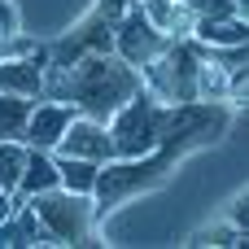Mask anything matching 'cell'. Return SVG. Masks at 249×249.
Wrapping results in <instances>:
<instances>
[{
    "label": "cell",
    "mask_w": 249,
    "mask_h": 249,
    "mask_svg": "<svg viewBox=\"0 0 249 249\" xmlns=\"http://www.w3.org/2000/svg\"><path fill=\"white\" fill-rule=\"evenodd\" d=\"M188 4H193L197 18H228V13H236V0H188Z\"/></svg>",
    "instance_id": "obj_18"
},
{
    "label": "cell",
    "mask_w": 249,
    "mask_h": 249,
    "mask_svg": "<svg viewBox=\"0 0 249 249\" xmlns=\"http://www.w3.org/2000/svg\"><path fill=\"white\" fill-rule=\"evenodd\" d=\"M26 206L35 210V219L44 223L53 245H92L88 232H92L96 197H83V193H70V188H48V193L26 197Z\"/></svg>",
    "instance_id": "obj_4"
},
{
    "label": "cell",
    "mask_w": 249,
    "mask_h": 249,
    "mask_svg": "<svg viewBox=\"0 0 249 249\" xmlns=\"http://www.w3.org/2000/svg\"><path fill=\"white\" fill-rule=\"evenodd\" d=\"M236 13H241V18H249V0H236Z\"/></svg>",
    "instance_id": "obj_22"
},
{
    "label": "cell",
    "mask_w": 249,
    "mask_h": 249,
    "mask_svg": "<svg viewBox=\"0 0 249 249\" xmlns=\"http://www.w3.org/2000/svg\"><path fill=\"white\" fill-rule=\"evenodd\" d=\"M26 153H31L26 140H0V184L9 193H18V179L26 171Z\"/></svg>",
    "instance_id": "obj_16"
},
{
    "label": "cell",
    "mask_w": 249,
    "mask_h": 249,
    "mask_svg": "<svg viewBox=\"0 0 249 249\" xmlns=\"http://www.w3.org/2000/svg\"><path fill=\"white\" fill-rule=\"evenodd\" d=\"M44 61L35 53L22 57H0V92H18V96H44Z\"/></svg>",
    "instance_id": "obj_8"
},
{
    "label": "cell",
    "mask_w": 249,
    "mask_h": 249,
    "mask_svg": "<svg viewBox=\"0 0 249 249\" xmlns=\"http://www.w3.org/2000/svg\"><path fill=\"white\" fill-rule=\"evenodd\" d=\"M236 241H245V232L228 219L223 228H206V232H197V245H236Z\"/></svg>",
    "instance_id": "obj_17"
},
{
    "label": "cell",
    "mask_w": 249,
    "mask_h": 249,
    "mask_svg": "<svg viewBox=\"0 0 249 249\" xmlns=\"http://www.w3.org/2000/svg\"><path fill=\"white\" fill-rule=\"evenodd\" d=\"M70 118H74V105L53 101V96H39V101H35V109H31V123H26V144H31V149H48V153H53V149L61 144V136H66Z\"/></svg>",
    "instance_id": "obj_7"
},
{
    "label": "cell",
    "mask_w": 249,
    "mask_h": 249,
    "mask_svg": "<svg viewBox=\"0 0 249 249\" xmlns=\"http://www.w3.org/2000/svg\"><path fill=\"white\" fill-rule=\"evenodd\" d=\"M109 26H114V53H118L127 66H136V70H144V66H149V61L171 44V39H166V35L144 18L140 0H131V4H127Z\"/></svg>",
    "instance_id": "obj_5"
},
{
    "label": "cell",
    "mask_w": 249,
    "mask_h": 249,
    "mask_svg": "<svg viewBox=\"0 0 249 249\" xmlns=\"http://www.w3.org/2000/svg\"><path fill=\"white\" fill-rule=\"evenodd\" d=\"M53 153H74V158H92V162H114V136H109V123L101 118H88V114H74L61 144Z\"/></svg>",
    "instance_id": "obj_6"
},
{
    "label": "cell",
    "mask_w": 249,
    "mask_h": 249,
    "mask_svg": "<svg viewBox=\"0 0 249 249\" xmlns=\"http://www.w3.org/2000/svg\"><path fill=\"white\" fill-rule=\"evenodd\" d=\"M13 210H18V193H0V223H4Z\"/></svg>",
    "instance_id": "obj_21"
},
{
    "label": "cell",
    "mask_w": 249,
    "mask_h": 249,
    "mask_svg": "<svg viewBox=\"0 0 249 249\" xmlns=\"http://www.w3.org/2000/svg\"><path fill=\"white\" fill-rule=\"evenodd\" d=\"M206 57V44L197 39H171L140 74H144V88L166 101V105H197V66Z\"/></svg>",
    "instance_id": "obj_3"
},
{
    "label": "cell",
    "mask_w": 249,
    "mask_h": 249,
    "mask_svg": "<svg viewBox=\"0 0 249 249\" xmlns=\"http://www.w3.org/2000/svg\"><path fill=\"white\" fill-rule=\"evenodd\" d=\"M144 18L166 35V39H193V26H197V13L188 0H140Z\"/></svg>",
    "instance_id": "obj_9"
},
{
    "label": "cell",
    "mask_w": 249,
    "mask_h": 249,
    "mask_svg": "<svg viewBox=\"0 0 249 249\" xmlns=\"http://www.w3.org/2000/svg\"><path fill=\"white\" fill-rule=\"evenodd\" d=\"M245 241H249V236H245Z\"/></svg>",
    "instance_id": "obj_24"
},
{
    "label": "cell",
    "mask_w": 249,
    "mask_h": 249,
    "mask_svg": "<svg viewBox=\"0 0 249 249\" xmlns=\"http://www.w3.org/2000/svg\"><path fill=\"white\" fill-rule=\"evenodd\" d=\"M175 105L158 101L149 88H140L114 118H109V136H114V158H153V149L175 136Z\"/></svg>",
    "instance_id": "obj_2"
},
{
    "label": "cell",
    "mask_w": 249,
    "mask_h": 249,
    "mask_svg": "<svg viewBox=\"0 0 249 249\" xmlns=\"http://www.w3.org/2000/svg\"><path fill=\"white\" fill-rule=\"evenodd\" d=\"M144 88V74L127 66L118 53H92L74 66H53L44 70V96L74 105V114L109 123L136 92Z\"/></svg>",
    "instance_id": "obj_1"
},
{
    "label": "cell",
    "mask_w": 249,
    "mask_h": 249,
    "mask_svg": "<svg viewBox=\"0 0 249 249\" xmlns=\"http://www.w3.org/2000/svg\"><path fill=\"white\" fill-rule=\"evenodd\" d=\"M9 35H13V13H9V4L0 0V44H4Z\"/></svg>",
    "instance_id": "obj_20"
},
{
    "label": "cell",
    "mask_w": 249,
    "mask_h": 249,
    "mask_svg": "<svg viewBox=\"0 0 249 249\" xmlns=\"http://www.w3.org/2000/svg\"><path fill=\"white\" fill-rule=\"evenodd\" d=\"M48 188H61V175H57V158L48 149H31L26 153V171L18 179V197H35V193H48Z\"/></svg>",
    "instance_id": "obj_12"
},
{
    "label": "cell",
    "mask_w": 249,
    "mask_h": 249,
    "mask_svg": "<svg viewBox=\"0 0 249 249\" xmlns=\"http://www.w3.org/2000/svg\"><path fill=\"white\" fill-rule=\"evenodd\" d=\"M232 92V74H228V66L219 61V57H210V48H206V57H201V66H197V101H223Z\"/></svg>",
    "instance_id": "obj_15"
},
{
    "label": "cell",
    "mask_w": 249,
    "mask_h": 249,
    "mask_svg": "<svg viewBox=\"0 0 249 249\" xmlns=\"http://www.w3.org/2000/svg\"><path fill=\"white\" fill-rule=\"evenodd\" d=\"M18 201H22V197H18ZM18 245H53L48 232H44V223L35 219V210H31L26 201L0 223V249H18Z\"/></svg>",
    "instance_id": "obj_11"
},
{
    "label": "cell",
    "mask_w": 249,
    "mask_h": 249,
    "mask_svg": "<svg viewBox=\"0 0 249 249\" xmlns=\"http://www.w3.org/2000/svg\"><path fill=\"white\" fill-rule=\"evenodd\" d=\"M53 158H57L61 188H70V193H83V197H96L101 162H92V158H74V153H53Z\"/></svg>",
    "instance_id": "obj_13"
},
{
    "label": "cell",
    "mask_w": 249,
    "mask_h": 249,
    "mask_svg": "<svg viewBox=\"0 0 249 249\" xmlns=\"http://www.w3.org/2000/svg\"><path fill=\"white\" fill-rule=\"evenodd\" d=\"M31 109H35V96L0 92V140H26Z\"/></svg>",
    "instance_id": "obj_14"
},
{
    "label": "cell",
    "mask_w": 249,
    "mask_h": 249,
    "mask_svg": "<svg viewBox=\"0 0 249 249\" xmlns=\"http://www.w3.org/2000/svg\"><path fill=\"white\" fill-rule=\"evenodd\" d=\"M193 39L206 48H245L249 44V18L228 13V18H197Z\"/></svg>",
    "instance_id": "obj_10"
},
{
    "label": "cell",
    "mask_w": 249,
    "mask_h": 249,
    "mask_svg": "<svg viewBox=\"0 0 249 249\" xmlns=\"http://www.w3.org/2000/svg\"><path fill=\"white\" fill-rule=\"evenodd\" d=\"M228 219H232V223H236V228H241V232L249 236V193H241V197L232 201V210H228Z\"/></svg>",
    "instance_id": "obj_19"
},
{
    "label": "cell",
    "mask_w": 249,
    "mask_h": 249,
    "mask_svg": "<svg viewBox=\"0 0 249 249\" xmlns=\"http://www.w3.org/2000/svg\"><path fill=\"white\" fill-rule=\"evenodd\" d=\"M0 193H9V188H4V184H0Z\"/></svg>",
    "instance_id": "obj_23"
}]
</instances>
